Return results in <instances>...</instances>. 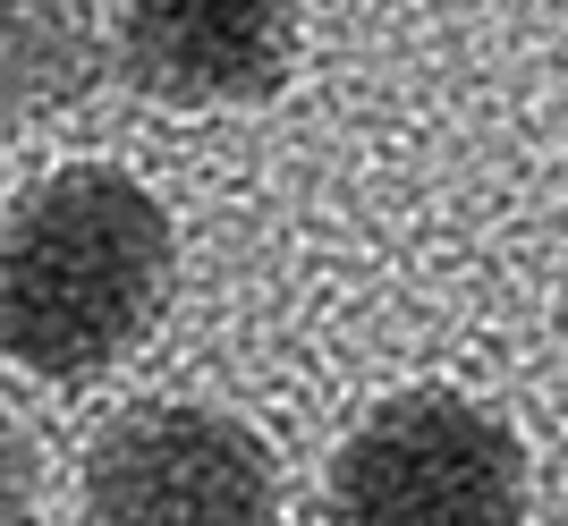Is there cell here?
<instances>
[{
	"instance_id": "cell-1",
	"label": "cell",
	"mask_w": 568,
	"mask_h": 526,
	"mask_svg": "<svg viewBox=\"0 0 568 526\" xmlns=\"http://www.w3.org/2000/svg\"><path fill=\"white\" fill-rule=\"evenodd\" d=\"M179 297V230L119 162H60L9 204L0 348L43 383H94L162 332Z\"/></svg>"
},
{
	"instance_id": "cell-3",
	"label": "cell",
	"mask_w": 568,
	"mask_h": 526,
	"mask_svg": "<svg viewBox=\"0 0 568 526\" xmlns=\"http://www.w3.org/2000/svg\"><path fill=\"white\" fill-rule=\"evenodd\" d=\"M85 526H281L255 425L204 399H136L85 451Z\"/></svg>"
},
{
	"instance_id": "cell-2",
	"label": "cell",
	"mask_w": 568,
	"mask_h": 526,
	"mask_svg": "<svg viewBox=\"0 0 568 526\" xmlns=\"http://www.w3.org/2000/svg\"><path fill=\"white\" fill-rule=\"evenodd\" d=\"M535 467L518 425L458 383H407L332 458V526H526Z\"/></svg>"
},
{
	"instance_id": "cell-5",
	"label": "cell",
	"mask_w": 568,
	"mask_h": 526,
	"mask_svg": "<svg viewBox=\"0 0 568 526\" xmlns=\"http://www.w3.org/2000/svg\"><path fill=\"white\" fill-rule=\"evenodd\" d=\"M94 77H102L94 0H9V128H34L85 102Z\"/></svg>"
},
{
	"instance_id": "cell-4",
	"label": "cell",
	"mask_w": 568,
	"mask_h": 526,
	"mask_svg": "<svg viewBox=\"0 0 568 526\" xmlns=\"http://www.w3.org/2000/svg\"><path fill=\"white\" fill-rule=\"evenodd\" d=\"M102 9L119 69L170 111H255L288 94L306 51V0H102Z\"/></svg>"
}]
</instances>
